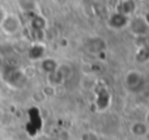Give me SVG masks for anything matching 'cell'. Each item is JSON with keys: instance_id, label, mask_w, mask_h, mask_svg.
I'll return each mask as SVG.
<instances>
[{"instance_id": "4", "label": "cell", "mask_w": 149, "mask_h": 140, "mask_svg": "<svg viewBox=\"0 0 149 140\" xmlns=\"http://www.w3.org/2000/svg\"><path fill=\"white\" fill-rule=\"evenodd\" d=\"M131 132L135 136H144L148 132V126L143 122H135L131 126Z\"/></svg>"}, {"instance_id": "6", "label": "cell", "mask_w": 149, "mask_h": 140, "mask_svg": "<svg viewBox=\"0 0 149 140\" xmlns=\"http://www.w3.org/2000/svg\"><path fill=\"white\" fill-rule=\"evenodd\" d=\"M42 67H43V70L46 71V72L54 73L55 71H56V63H55L52 59H47L42 63Z\"/></svg>"}, {"instance_id": "3", "label": "cell", "mask_w": 149, "mask_h": 140, "mask_svg": "<svg viewBox=\"0 0 149 140\" xmlns=\"http://www.w3.org/2000/svg\"><path fill=\"white\" fill-rule=\"evenodd\" d=\"M109 22H110V25L114 26V28H123L127 22V18H126V16L122 15V13H114Z\"/></svg>"}, {"instance_id": "8", "label": "cell", "mask_w": 149, "mask_h": 140, "mask_svg": "<svg viewBox=\"0 0 149 140\" xmlns=\"http://www.w3.org/2000/svg\"><path fill=\"white\" fill-rule=\"evenodd\" d=\"M5 18V15H4V10L3 9H0V24L3 22V20Z\"/></svg>"}, {"instance_id": "5", "label": "cell", "mask_w": 149, "mask_h": 140, "mask_svg": "<svg viewBox=\"0 0 149 140\" xmlns=\"http://www.w3.org/2000/svg\"><path fill=\"white\" fill-rule=\"evenodd\" d=\"M132 29L135 30L136 34H141L147 30V24H145V21L141 20V18H136V20L132 22Z\"/></svg>"}, {"instance_id": "2", "label": "cell", "mask_w": 149, "mask_h": 140, "mask_svg": "<svg viewBox=\"0 0 149 140\" xmlns=\"http://www.w3.org/2000/svg\"><path fill=\"white\" fill-rule=\"evenodd\" d=\"M1 28L5 33L8 34H15L16 31L20 29V21L15 17V16H8L3 20L1 22Z\"/></svg>"}, {"instance_id": "9", "label": "cell", "mask_w": 149, "mask_h": 140, "mask_svg": "<svg viewBox=\"0 0 149 140\" xmlns=\"http://www.w3.org/2000/svg\"><path fill=\"white\" fill-rule=\"evenodd\" d=\"M145 120H147V125L149 126V111L147 113V117H145Z\"/></svg>"}, {"instance_id": "1", "label": "cell", "mask_w": 149, "mask_h": 140, "mask_svg": "<svg viewBox=\"0 0 149 140\" xmlns=\"http://www.w3.org/2000/svg\"><path fill=\"white\" fill-rule=\"evenodd\" d=\"M126 85L127 88L130 89L131 92H140L143 88H144V79H143V75H140L139 72H130L126 77Z\"/></svg>"}, {"instance_id": "7", "label": "cell", "mask_w": 149, "mask_h": 140, "mask_svg": "<svg viewBox=\"0 0 149 140\" xmlns=\"http://www.w3.org/2000/svg\"><path fill=\"white\" fill-rule=\"evenodd\" d=\"M43 51H45V49L41 46L33 47V50H30V58L31 59H38V58H41L43 55Z\"/></svg>"}]
</instances>
